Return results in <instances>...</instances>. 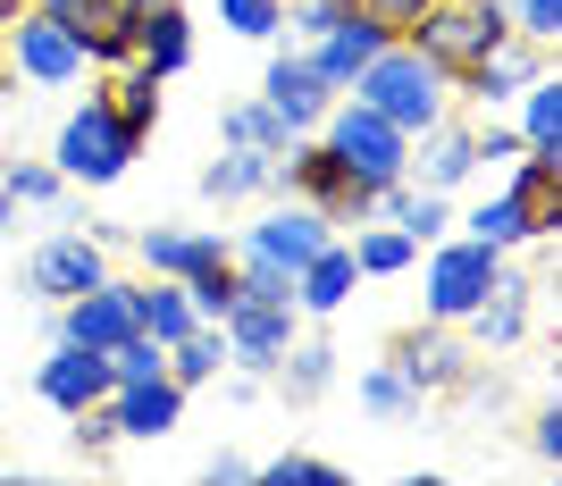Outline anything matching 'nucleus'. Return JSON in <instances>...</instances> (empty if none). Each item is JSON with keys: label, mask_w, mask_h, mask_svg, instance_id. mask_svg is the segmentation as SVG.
<instances>
[{"label": "nucleus", "mask_w": 562, "mask_h": 486, "mask_svg": "<svg viewBox=\"0 0 562 486\" xmlns=\"http://www.w3.org/2000/svg\"><path fill=\"white\" fill-rule=\"evenodd\" d=\"M504 193L529 210V235H538V244H546V235H562V151H520Z\"/></svg>", "instance_id": "nucleus-16"}, {"label": "nucleus", "mask_w": 562, "mask_h": 486, "mask_svg": "<svg viewBox=\"0 0 562 486\" xmlns=\"http://www.w3.org/2000/svg\"><path fill=\"white\" fill-rule=\"evenodd\" d=\"M529 444H538L546 462H562V403H546V411H538V437H529Z\"/></svg>", "instance_id": "nucleus-42"}, {"label": "nucleus", "mask_w": 562, "mask_h": 486, "mask_svg": "<svg viewBox=\"0 0 562 486\" xmlns=\"http://www.w3.org/2000/svg\"><path fill=\"white\" fill-rule=\"evenodd\" d=\"M470 168H479V135H470V126H446V117H437V126L420 135V185H428V193H453V185L470 177Z\"/></svg>", "instance_id": "nucleus-23"}, {"label": "nucleus", "mask_w": 562, "mask_h": 486, "mask_svg": "<svg viewBox=\"0 0 562 486\" xmlns=\"http://www.w3.org/2000/svg\"><path fill=\"white\" fill-rule=\"evenodd\" d=\"M345 18H352V0H303V9H294L303 34H328V25H345Z\"/></svg>", "instance_id": "nucleus-39"}, {"label": "nucleus", "mask_w": 562, "mask_h": 486, "mask_svg": "<svg viewBox=\"0 0 562 486\" xmlns=\"http://www.w3.org/2000/svg\"><path fill=\"white\" fill-rule=\"evenodd\" d=\"M520 151H529L520 126H487V135H479V160H520Z\"/></svg>", "instance_id": "nucleus-41"}, {"label": "nucleus", "mask_w": 562, "mask_h": 486, "mask_svg": "<svg viewBox=\"0 0 562 486\" xmlns=\"http://www.w3.org/2000/svg\"><path fill=\"white\" fill-rule=\"evenodd\" d=\"M110 110L135 126V135H151V117H160V76L143 68V59H117V84H110Z\"/></svg>", "instance_id": "nucleus-28"}, {"label": "nucleus", "mask_w": 562, "mask_h": 486, "mask_svg": "<svg viewBox=\"0 0 562 486\" xmlns=\"http://www.w3.org/2000/svg\"><path fill=\"white\" fill-rule=\"evenodd\" d=\"M504 34H513L504 0H420V9H412V25H403V43L420 50L446 84H462V76L479 68Z\"/></svg>", "instance_id": "nucleus-1"}, {"label": "nucleus", "mask_w": 562, "mask_h": 486, "mask_svg": "<svg viewBox=\"0 0 562 486\" xmlns=\"http://www.w3.org/2000/svg\"><path fill=\"white\" fill-rule=\"evenodd\" d=\"M252 478H269V486H336L345 470H336V462H311V453H278V462H260Z\"/></svg>", "instance_id": "nucleus-37"}, {"label": "nucleus", "mask_w": 562, "mask_h": 486, "mask_svg": "<svg viewBox=\"0 0 562 486\" xmlns=\"http://www.w3.org/2000/svg\"><path fill=\"white\" fill-rule=\"evenodd\" d=\"M227 143H252V151H294V126H285L278 110H269V101H235L227 110Z\"/></svg>", "instance_id": "nucleus-30"}, {"label": "nucleus", "mask_w": 562, "mask_h": 486, "mask_svg": "<svg viewBox=\"0 0 562 486\" xmlns=\"http://www.w3.org/2000/svg\"><path fill=\"white\" fill-rule=\"evenodd\" d=\"M513 101H520V143L529 151H562V84L554 76H529Z\"/></svg>", "instance_id": "nucleus-27"}, {"label": "nucleus", "mask_w": 562, "mask_h": 486, "mask_svg": "<svg viewBox=\"0 0 562 486\" xmlns=\"http://www.w3.org/2000/svg\"><path fill=\"white\" fill-rule=\"evenodd\" d=\"M352 9H361V18H370V25H386V34H403L420 0H352Z\"/></svg>", "instance_id": "nucleus-40"}, {"label": "nucleus", "mask_w": 562, "mask_h": 486, "mask_svg": "<svg viewBox=\"0 0 562 486\" xmlns=\"http://www.w3.org/2000/svg\"><path fill=\"white\" fill-rule=\"evenodd\" d=\"M412 252H420V244H412L403 227H370V235H352V269H361V278H395V269H412Z\"/></svg>", "instance_id": "nucleus-32"}, {"label": "nucleus", "mask_w": 562, "mask_h": 486, "mask_svg": "<svg viewBox=\"0 0 562 486\" xmlns=\"http://www.w3.org/2000/svg\"><path fill=\"white\" fill-rule=\"evenodd\" d=\"M278 177H285V193H294L303 210H319L328 227H361V218H378V185H361L328 143H303V135H294V151L278 160Z\"/></svg>", "instance_id": "nucleus-4"}, {"label": "nucleus", "mask_w": 562, "mask_h": 486, "mask_svg": "<svg viewBox=\"0 0 562 486\" xmlns=\"http://www.w3.org/2000/svg\"><path fill=\"white\" fill-rule=\"evenodd\" d=\"M386 361H395V370L412 377L420 394H462V386H470V352L446 336V319H437V327H412V336H395V352H386Z\"/></svg>", "instance_id": "nucleus-11"}, {"label": "nucleus", "mask_w": 562, "mask_h": 486, "mask_svg": "<svg viewBox=\"0 0 562 486\" xmlns=\"http://www.w3.org/2000/svg\"><path fill=\"white\" fill-rule=\"evenodd\" d=\"M0 218H9V193H0Z\"/></svg>", "instance_id": "nucleus-44"}, {"label": "nucleus", "mask_w": 562, "mask_h": 486, "mask_svg": "<svg viewBox=\"0 0 562 486\" xmlns=\"http://www.w3.org/2000/svg\"><path fill=\"white\" fill-rule=\"evenodd\" d=\"M218 18L244 34V43H278V25H285V0H218Z\"/></svg>", "instance_id": "nucleus-36"}, {"label": "nucleus", "mask_w": 562, "mask_h": 486, "mask_svg": "<svg viewBox=\"0 0 562 486\" xmlns=\"http://www.w3.org/2000/svg\"><path fill=\"white\" fill-rule=\"evenodd\" d=\"M43 9L85 43L93 68H117V59H135V34H143V9H151V0H43Z\"/></svg>", "instance_id": "nucleus-8"}, {"label": "nucleus", "mask_w": 562, "mask_h": 486, "mask_svg": "<svg viewBox=\"0 0 562 486\" xmlns=\"http://www.w3.org/2000/svg\"><path fill=\"white\" fill-rule=\"evenodd\" d=\"M218 361H227V336H218V327H193V336L168 344V377H177V386H211Z\"/></svg>", "instance_id": "nucleus-29"}, {"label": "nucleus", "mask_w": 562, "mask_h": 486, "mask_svg": "<svg viewBox=\"0 0 562 486\" xmlns=\"http://www.w3.org/2000/svg\"><path fill=\"white\" fill-rule=\"evenodd\" d=\"M352 285H361V269H352V244H319V252L294 269V310H345Z\"/></svg>", "instance_id": "nucleus-19"}, {"label": "nucleus", "mask_w": 562, "mask_h": 486, "mask_svg": "<svg viewBox=\"0 0 562 486\" xmlns=\"http://www.w3.org/2000/svg\"><path fill=\"white\" fill-rule=\"evenodd\" d=\"M319 244H328V218H319V210H303V202H285V210H269V218L252 227L244 260H269V269H285V278H294Z\"/></svg>", "instance_id": "nucleus-15"}, {"label": "nucleus", "mask_w": 562, "mask_h": 486, "mask_svg": "<svg viewBox=\"0 0 562 486\" xmlns=\"http://www.w3.org/2000/svg\"><path fill=\"white\" fill-rule=\"evenodd\" d=\"M211 260H235L218 235H193V227H143V269L151 278H193Z\"/></svg>", "instance_id": "nucleus-22"}, {"label": "nucleus", "mask_w": 562, "mask_h": 486, "mask_svg": "<svg viewBox=\"0 0 562 486\" xmlns=\"http://www.w3.org/2000/svg\"><path fill=\"white\" fill-rule=\"evenodd\" d=\"M135 151H143V135L110 110V93H93L85 110L68 117V126H59V151H50V168H59L68 185H117Z\"/></svg>", "instance_id": "nucleus-3"}, {"label": "nucleus", "mask_w": 562, "mask_h": 486, "mask_svg": "<svg viewBox=\"0 0 562 486\" xmlns=\"http://www.w3.org/2000/svg\"><path fill=\"white\" fill-rule=\"evenodd\" d=\"M529 76H546V43H529V34H504V43H495L487 59H479V68L462 76V84H470V93H479V101L495 110V101H513L520 84H529Z\"/></svg>", "instance_id": "nucleus-18"}, {"label": "nucleus", "mask_w": 562, "mask_h": 486, "mask_svg": "<svg viewBox=\"0 0 562 486\" xmlns=\"http://www.w3.org/2000/svg\"><path fill=\"white\" fill-rule=\"evenodd\" d=\"M269 185H278V151H252V143H227V160L202 168L211 202H244V193H269Z\"/></svg>", "instance_id": "nucleus-24"}, {"label": "nucleus", "mask_w": 562, "mask_h": 486, "mask_svg": "<svg viewBox=\"0 0 562 486\" xmlns=\"http://www.w3.org/2000/svg\"><path fill=\"white\" fill-rule=\"evenodd\" d=\"M361 403H370L378 419H420V386H412L395 361H378V370L361 377Z\"/></svg>", "instance_id": "nucleus-33"}, {"label": "nucleus", "mask_w": 562, "mask_h": 486, "mask_svg": "<svg viewBox=\"0 0 562 486\" xmlns=\"http://www.w3.org/2000/svg\"><path fill=\"white\" fill-rule=\"evenodd\" d=\"M470 235H479V244H495V252H513V244H538V235H529V210L513 202V193H495V202H479L462 218Z\"/></svg>", "instance_id": "nucleus-31"}, {"label": "nucleus", "mask_w": 562, "mask_h": 486, "mask_svg": "<svg viewBox=\"0 0 562 486\" xmlns=\"http://www.w3.org/2000/svg\"><path fill=\"white\" fill-rule=\"evenodd\" d=\"M110 377H117V386H143V377H168V344L135 327L126 344H110Z\"/></svg>", "instance_id": "nucleus-34"}, {"label": "nucleus", "mask_w": 562, "mask_h": 486, "mask_svg": "<svg viewBox=\"0 0 562 486\" xmlns=\"http://www.w3.org/2000/svg\"><path fill=\"white\" fill-rule=\"evenodd\" d=\"M529 294H538V285L529 278H495L487 294H479V310H470V327H479V344H520V327H529Z\"/></svg>", "instance_id": "nucleus-25"}, {"label": "nucleus", "mask_w": 562, "mask_h": 486, "mask_svg": "<svg viewBox=\"0 0 562 486\" xmlns=\"http://www.w3.org/2000/svg\"><path fill=\"white\" fill-rule=\"evenodd\" d=\"M378 43H386V25H370L361 9H352L345 25H328V34H311V68H319V76L336 84V93H345L352 76L370 68V50H378Z\"/></svg>", "instance_id": "nucleus-20"}, {"label": "nucleus", "mask_w": 562, "mask_h": 486, "mask_svg": "<svg viewBox=\"0 0 562 486\" xmlns=\"http://www.w3.org/2000/svg\"><path fill=\"white\" fill-rule=\"evenodd\" d=\"M59 336H68V344H93V352L126 344V336H135V285H110V278H101L93 294L59 302Z\"/></svg>", "instance_id": "nucleus-12"}, {"label": "nucleus", "mask_w": 562, "mask_h": 486, "mask_svg": "<svg viewBox=\"0 0 562 486\" xmlns=\"http://www.w3.org/2000/svg\"><path fill=\"white\" fill-rule=\"evenodd\" d=\"M0 43H9L18 76H34V84H76V76L93 68V59H85V43H76V34H68L59 18H50V9H18Z\"/></svg>", "instance_id": "nucleus-6"}, {"label": "nucleus", "mask_w": 562, "mask_h": 486, "mask_svg": "<svg viewBox=\"0 0 562 486\" xmlns=\"http://www.w3.org/2000/svg\"><path fill=\"white\" fill-rule=\"evenodd\" d=\"M495 278H504V252H495V244H479V235L446 244V252L428 260V319H470Z\"/></svg>", "instance_id": "nucleus-7"}, {"label": "nucleus", "mask_w": 562, "mask_h": 486, "mask_svg": "<svg viewBox=\"0 0 562 486\" xmlns=\"http://www.w3.org/2000/svg\"><path fill=\"white\" fill-rule=\"evenodd\" d=\"M269 377H285V403H319L328 377H336V344H328V336H311V344L294 336V344L278 352V370H269Z\"/></svg>", "instance_id": "nucleus-26"}, {"label": "nucleus", "mask_w": 562, "mask_h": 486, "mask_svg": "<svg viewBox=\"0 0 562 486\" xmlns=\"http://www.w3.org/2000/svg\"><path fill=\"white\" fill-rule=\"evenodd\" d=\"M260 101H269V110H278L285 126H294V135H311V126L328 117L336 84H328V76H319V68H311V59H294V50H278V59H269V84H260Z\"/></svg>", "instance_id": "nucleus-13"}, {"label": "nucleus", "mask_w": 562, "mask_h": 486, "mask_svg": "<svg viewBox=\"0 0 562 486\" xmlns=\"http://www.w3.org/2000/svg\"><path fill=\"white\" fill-rule=\"evenodd\" d=\"M345 93H352V101H370V110L386 117V126H403V135H428V126L446 117V76L428 68L412 43H395V34L370 50V68L352 76Z\"/></svg>", "instance_id": "nucleus-2"}, {"label": "nucleus", "mask_w": 562, "mask_h": 486, "mask_svg": "<svg viewBox=\"0 0 562 486\" xmlns=\"http://www.w3.org/2000/svg\"><path fill=\"white\" fill-rule=\"evenodd\" d=\"M218 336H227V361L244 377H269L278 370V352L294 344V302H227V319H218Z\"/></svg>", "instance_id": "nucleus-9"}, {"label": "nucleus", "mask_w": 562, "mask_h": 486, "mask_svg": "<svg viewBox=\"0 0 562 486\" xmlns=\"http://www.w3.org/2000/svg\"><path fill=\"white\" fill-rule=\"evenodd\" d=\"M110 411H117V437H168V428L186 419V386H177V377L110 386Z\"/></svg>", "instance_id": "nucleus-17"}, {"label": "nucleus", "mask_w": 562, "mask_h": 486, "mask_svg": "<svg viewBox=\"0 0 562 486\" xmlns=\"http://www.w3.org/2000/svg\"><path fill=\"white\" fill-rule=\"evenodd\" d=\"M101 278H110V260H101L93 235H50L43 252H34V269H25V285L43 302H76V294H93Z\"/></svg>", "instance_id": "nucleus-10"}, {"label": "nucleus", "mask_w": 562, "mask_h": 486, "mask_svg": "<svg viewBox=\"0 0 562 486\" xmlns=\"http://www.w3.org/2000/svg\"><path fill=\"white\" fill-rule=\"evenodd\" d=\"M135 59L151 76H177L193 59V18L186 9H177V0H151V9H143V34H135Z\"/></svg>", "instance_id": "nucleus-21"}, {"label": "nucleus", "mask_w": 562, "mask_h": 486, "mask_svg": "<svg viewBox=\"0 0 562 486\" xmlns=\"http://www.w3.org/2000/svg\"><path fill=\"white\" fill-rule=\"evenodd\" d=\"M211 486H235V478H252V462H235V453H211V470H202Z\"/></svg>", "instance_id": "nucleus-43"}, {"label": "nucleus", "mask_w": 562, "mask_h": 486, "mask_svg": "<svg viewBox=\"0 0 562 486\" xmlns=\"http://www.w3.org/2000/svg\"><path fill=\"white\" fill-rule=\"evenodd\" d=\"M319 126H328V151L361 177V185H395L403 168H412V135H403V126H386L370 101H345V110L328 101V117H319Z\"/></svg>", "instance_id": "nucleus-5"}, {"label": "nucleus", "mask_w": 562, "mask_h": 486, "mask_svg": "<svg viewBox=\"0 0 562 486\" xmlns=\"http://www.w3.org/2000/svg\"><path fill=\"white\" fill-rule=\"evenodd\" d=\"M504 18H513V34H529V43H562V0H513Z\"/></svg>", "instance_id": "nucleus-38"}, {"label": "nucleus", "mask_w": 562, "mask_h": 486, "mask_svg": "<svg viewBox=\"0 0 562 486\" xmlns=\"http://www.w3.org/2000/svg\"><path fill=\"white\" fill-rule=\"evenodd\" d=\"M59 185H68V177H59V168H34V160H18V168H0V193H9V210H43V202H59Z\"/></svg>", "instance_id": "nucleus-35"}, {"label": "nucleus", "mask_w": 562, "mask_h": 486, "mask_svg": "<svg viewBox=\"0 0 562 486\" xmlns=\"http://www.w3.org/2000/svg\"><path fill=\"white\" fill-rule=\"evenodd\" d=\"M34 386H43V403H50V411H85V403H101V394H110L117 377H110V352L68 344V336H59V352L43 361V377H34Z\"/></svg>", "instance_id": "nucleus-14"}]
</instances>
